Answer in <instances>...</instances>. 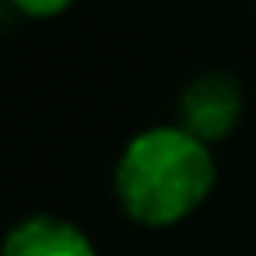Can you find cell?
<instances>
[{
    "label": "cell",
    "instance_id": "cell-2",
    "mask_svg": "<svg viewBox=\"0 0 256 256\" xmlns=\"http://www.w3.org/2000/svg\"><path fill=\"white\" fill-rule=\"evenodd\" d=\"M182 126L204 144L228 137L242 112V88L232 74H204L182 92Z\"/></svg>",
    "mask_w": 256,
    "mask_h": 256
},
{
    "label": "cell",
    "instance_id": "cell-3",
    "mask_svg": "<svg viewBox=\"0 0 256 256\" xmlns=\"http://www.w3.org/2000/svg\"><path fill=\"white\" fill-rule=\"evenodd\" d=\"M4 256H95V246L78 224L53 214H36L8 232Z\"/></svg>",
    "mask_w": 256,
    "mask_h": 256
},
{
    "label": "cell",
    "instance_id": "cell-4",
    "mask_svg": "<svg viewBox=\"0 0 256 256\" xmlns=\"http://www.w3.org/2000/svg\"><path fill=\"white\" fill-rule=\"evenodd\" d=\"M8 4L14 11L28 14V18H53V14H60L70 4V0H8Z\"/></svg>",
    "mask_w": 256,
    "mask_h": 256
},
{
    "label": "cell",
    "instance_id": "cell-1",
    "mask_svg": "<svg viewBox=\"0 0 256 256\" xmlns=\"http://www.w3.org/2000/svg\"><path fill=\"white\" fill-rule=\"evenodd\" d=\"M210 186V148L186 126L140 130L116 162V196L123 210L151 228H165L193 214Z\"/></svg>",
    "mask_w": 256,
    "mask_h": 256
}]
</instances>
